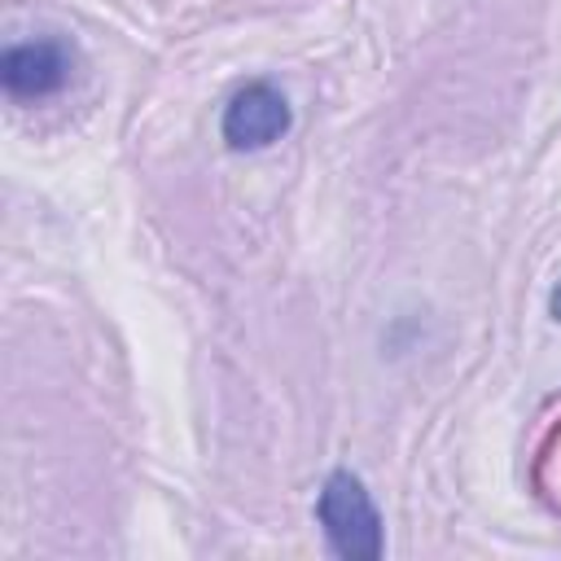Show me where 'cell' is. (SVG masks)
Segmentation results:
<instances>
[{
    "instance_id": "3",
    "label": "cell",
    "mask_w": 561,
    "mask_h": 561,
    "mask_svg": "<svg viewBox=\"0 0 561 561\" xmlns=\"http://www.w3.org/2000/svg\"><path fill=\"white\" fill-rule=\"evenodd\" d=\"M75 53L61 39H22L0 57V83L18 101H44L70 83Z\"/></svg>"
},
{
    "instance_id": "4",
    "label": "cell",
    "mask_w": 561,
    "mask_h": 561,
    "mask_svg": "<svg viewBox=\"0 0 561 561\" xmlns=\"http://www.w3.org/2000/svg\"><path fill=\"white\" fill-rule=\"evenodd\" d=\"M548 311H552V320H561V280H557L552 294H548Z\"/></svg>"
},
{
    "instance_id": "1",
    "label": "cell",
    "mask_w": 561,
    "mask_h": 561,
    "mask_svg": "<svg viewBox=\"0 0 561 561\" xmlns=\"http://www.w3.org/2000/svg\"><path fill=\"white\" fill-rule=\"evenodd\" d=\"M316 522L329 539V548L346 561H377L386 552V530L381 513L351 469H333L316 495Z\"/></svg>"
},
{
    "instance_id": "2",
    "label": "cell",
    "mask_w": 561,
    "mask_h": 561,
    "mask_svg": "<svg viewBox=\"0 0 561 561\" xmlns=\"http://www.w3.org/2000/svg\"><path fill=\"white\" fill-rule=\"evenodd\" d=\"M289 123H294V110L285 92L267 79H254L228 96L219 136L228 140V149H267L289 131Z\"/></svg>"
}]
</instances>
